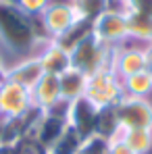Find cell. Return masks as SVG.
Returning <instances> with one entry per match:
<instances>
[{"label":"cell","mask_w":152,"mask_h":154,"mask_svg":"<svg viewBox=\"0 0 152 154\" xmlns=\"http://www.w3.org/2000/svg\"><path fill=\"white\" fill-rule=\"evenodd\" d=\"M0 44L8 52L25 58L40 46L33 33V19L4 0L0 2Z\"/></svg>","instance_id":"obj_1"},{"label":"cell","mask_w":152,"mask_h":154,"mask_svg":"<svg viewBox=\"0 0 152 154\" xmlns=\"http://www.w3.org/2000/svg\"><path fill=\"white\" fill-rule=\"evenodd\" d=\"M115 48L117 46H106L96 35L90 33L85 40H81L71 50V67L79 69L88 77L102 71V69H110Z\"/></svg>","instance_id":"obj_2"},{"label":"cell","mask_w":152,"mask_h":154,"mask_svg":"<svg viewBox=\"0 0 152 154\" xmlns=\"http://www.w3.org/2000/svg\"><path fill=\"white\" fill-rule=\"evenodd\" d=\"M123 96H125L123 79L113 69H102V71L88 77L85 98L94 106H98V108L100 106H117Z\"/></svg>","instance_id":"obj_3"},{"label":"cell","mask_w":152,"mask_h":154,"mask_svg":"<svg viewBox=\"0 0 152 154\" xmlns=\"http://www.w3.org/2000/svg\"><path fill=\"white\" fill-rule=\"evenodd\" d=\"M69 102L65 100H58L56 104H52L50 108H46L42 112V119L38 121V125L33 129L31 137L44 148V150H50L52 146L58 142V137L69 129Z\"/></svg>","instance_id":"obj_4"},{"label":"cell","mask_w":152,"mask_h":154,"mask_svg":"<svg viewBox=\"0 0 152 154\" xmlns=\"http://www.w3.org/2000/svg\"><path fill=\"white\" fill-rule=\"evenodd\" d=\"M115 108L123 129H152V104L146 98L123 96Z\"/></svg>","instance_id":"obj_5"},{"label":"cell","mask_w":152,"mask_h":154,"mask_svg":"<svg viewBox=\"0 0 152 154\" xmlns=\"http://www.w3.org/2000/svg\"><path fill=\"white\" fill-rule=\"evenodd\" d=\"M40 19L46 27V31L50 33V38L56 40L58 35H63L73 25L79 17H77L71 0H50V4L40 13Z\"/></svg>","instance_id":"obj_6"},{"label":"cell","mask_w":152,"mask_h":154,"mask_svg":"<svg viewBox=\"0 0 152 154\" xmlns=\"http://www.w3.org/2000/svg\"><path fill=\"white\" fill-rule=\"evenodd\" d=\"M92 35H96L106 46H121V42L129 40L125 15L115 13V11H104L100 17L94 19Z\"/></svg>","instance_id":"obj_7"},{"label":"cell","mask_w":152,"mask_h":154,"mask_svg":"<svg viewBox=\"0 0 152 154\" xmlns=\"http://www.w3.org/2000/svg\"><path fill=\"white\" fill-rule=\"evenodd\" d=\"M31 106V92L25 90L19 83H13L4 79L0 83V117L11 119V117H21L27 108Z\"/></svg>","instance_id":"obj_8"},{"label":"cell","mask_w":152,"mask_h":154,"mask_svg":"<svg viewBox=\"0 0 152 154\" xmlns=\"http://www.w3.org/2000/svg\"><path fill=\"white\" fill-rule=\"evenodd\" d=\"M96 115H98V106L90 102L85 96L77 98L73 102H69V127L77 131V135L81 140L96 135Z\"/></svg>","instance_id":"obj_9"},{"label":"cell","mask_w":152,"mask_h":154,"mask_svg":"<svg viewBox=\"0 0 152 154\" xmlns=\"http://www.w3.org/2000/svg\"><path fill=\"white\" fill-rule=\"evenodd\" d=\"M110 69L121 77V79L133 75V73H140V71H146L148 69V52H146V48L117 46L115 48V54H113Z\"/></svg>","instance_id":"obj_10"},{"label":"cell","mask_w":152,"mask_h":154,"mask_svg":"<svg viewBox=\"0 0 152 154\" xmlns=\"http://www.w3.org/2000/svg\"><path fill=\"white\" fill-rule=\"evenodd\" d=\"M42 75H44V69H42L38 56H27L23 60L15 63L13 67H6V79L13 81V83L23 85L29 92H31V88L42 79Z\"/></svg>","instance_id":"obj_11"},{"label":"cell","mask_w":152,"mask_h":154,"mask_svg":"<svg viewBox=\"0 0 152 154\" xmlns=\"http://www.w3.org/2000/svg\"><path fill=\"white\" fill-rule=\"evenodd\" d=\"M40 65L44 69V73L48 75H63L67 69H71V52L65 50L63 46H58L56 42H50L46 46H42V52L38 54Z\"/></svg>","instance_id":"obj_12"},{"label":"cell","mask_w":152,"mask_h":154,"mask_svg":"<svg viewBox=\"0 0 152 154\" xmlns=\"http://www.w3.org/2000/svg\"><path fill=\"white\" fill-rule=\"evenodd\" d=\"M60 100V85H58V77L44 73L42 79L31 88V104L46 110L52 104Z\"/></svg>","instance_id":"obj_13"},{"label":"cell","mask_w":152,"mask_h":154,"mask_svg":"<svg viewBox=\"0 0 152 154\" xmlns=\"http://www.w3.org/2000/svg\"><path fill=\"white\" fill-rule=\"evenodd\" d=\"M58 85H60V100L73 102L77 98L85 96V85H88V75L81 73L79 69H67L63 75H58Z\"/></svg>","instance_id":"obj_14"},{"label":"cell","mask_w":152,"mask_h":154,"mask_svg":"<svg viewBox=\"0 0 152 154\" xmlns=\"http://www.w3.org/2000/svg\"><path fill=\"white\" fill-rule=\"evenodd\" d=\"M121 123L117 117V108L115 106H100L98 115H96V135L106 137L108 142L113 137H117V133L121 131Z\"/></svg>","instance_id":"obj_15"},{"label":"cell","mask_w":152,"mask_h":154,"mask_svg":"<svg viewBox=\"0 0 152 154\" xmlns=\"http://www.w3.org/2000/svg\"><path fill=\"white\" fill-rule=\"evenodd\" d=\"M92 25H94V21H90V19H77L75 23L69 27L63 35H58L54 42H56L58 46H63L65 50L71 52L81 40H85V38L92 33Z\"/></svg>","instance_id":"obj_16"},{"label":"cell","mask_w":152,"mask_h":154,"mask_svg":"<svg viewBox=\"0 0 152 154\" xmlns=\"http://www.w3.org/2000/svg\"><path fill=\"white\" fill-rule=\"evenodd\" d=\"M127 33L129 40H138V42H148L152 44V17L148 15H138V13H127Z\"/></svg>","instance_id":"obj_17"},{"label":"cell","mask_w":152,"mask_h":154,"mask_svg":"<svg viewBox=\"0 0 152 154\" xmlns=\"http://www.w3.org/2000/svg\"><path fill=\"white\" fill-rule=\"evenodd\" d=\"M123 92L131 98H146L152 92V75L150 71H140L123 79Z\"/></svg>","instance_id":"obj_18"},{"label":"cell","mask_w":152,"mask_h":154,"mask_svg":"<svg viewBox=\"0 0 152 154\" xmlns=\"http://www.w3.org/2000/svg\"><path fill=\"white\" fill-rule=\"evenodd\" d=\"M123 142L135 154H146L152 150V129H125Z\"/></svg>","instance_id":"obj_19"},{"label":"cell","mask_w":152,"mask_h":154,"mask_svg":"<svg viewBox=\"0 0 152 154\" xmlns=\"http://www.w3.org/2000/svg\"><path fill=\"white\" fill-rule=\"evenodd\" d=\"M81 137L77 135V131L69 127L60 137H58V142L52 146L48 154H79V148H81Z\"/></svg>","instance_id":"obj_20"},{"label":"cell","mask_w":152,"mask_h":154,"mask_svg":"<svg viewBox=\"0 0 152 154\" xmlns=\"http://www.w3.org/2000/svg\"><path fill=\"white\" fill-rule=\"evenodd\" d=\"M79 19H90L94 21L106 11V0H71Z\"/></svg>","instance_id":"obj_21"},{"label":"cell","mask_w":152,"mask_h":154,"mask_svg":"<svg viewBox=\"0 0 152 154\" xmlns=\"http://www.w3.org/2000/svg\"><path fill=\"white\" fill-rule=\"evenodd\" d=\"M110 148V142L102 135H92V137H85L81 142V148L79 154H108Z\"/></svg>","instance_id":"obj_22"},{"label":"cell","mask_w":152,"mask_h":154,"mask_svg":"<svg viewBox=\"0 0 152 154\" xmlns=\"http://www.w3.org/2000/svg\"><path fill=\"white\" fill-rule=\"evenodd\" d=\"M4 2L15 4L17 8H21L25 15H29V17L40 15V13H42V11L50 4V0H4Z\"/></svg>","instance_id":"obj_23"},{"label":"cell","mask_w":152,"mask_h":154,"mask_svg":"<svg viewBox=\"0 0 152 154\" xmlns=\"http://www.w3.org/2000/svg\"><path fill=\"white\" fill-rule=\"evenodd\" d=\"M127 13L152 17V0H127Z\"/></svg>","instance_id":"obj_24"},{"label":"cell","mask_w":152,"mask_h":154,"mask_svg":"<svg viewBox=\"0 0 152 154\" xmlns=\"http://www.w3.org/2000/svg\"><path fill=\"white\" fill-rule=\"evenodd\" d=\"M108 154H135V152H131V148L123 142V137H117V140H110Z\"/></svg>","instance_id":"obj_25"},{"label":"cell","mask_w":152,"mask_h":154,"mask_svg":"<svg viewBox=\"0 0 152 154\" xmlns=\"http://www.w3.org/2000/svg\"><path fill=\"white\" fill-rule=\"evenodd\" d=\"M0 154H17V146H15V144H4V142H0Z\"/></svg>","instance_id":"obj_26"},{"label":"cell","mask_w":152,"mask_h":154,"mask_svg":"<svg viewBox=\"0 0 152 154\" xmlns=\"http://www.w3.org/2000/svg\"><path fill=\"white\" fill-rule=\"evenodd\" d=\"M6 79V65L2 63V58H0V83Z\"/></svg>","instance_id":"obj_27"},{"label":"cell","mask_w":152,"mask_h":154,"mask_svg":"<svg viewBox=\"0 0 152 154\" xmlns=\"http://www.w3.org/2000/svg\"><path fill=\"white\" fill-rule=\"evenodd\" d=\"M146 52H148V71H150V75H152V44L146 48Z\"/></svg>","instance_id":"obj_28"},{"label":"cell","mask_w":152,"mask_h":154,"mask_svg":"<svg viewBox=\"0 0 152 154\" xmlns=\"http://www.w3.org/2000/svg\"><path fill=\"white\" fill-rule=\"evenodd\" d=\"M0 2H2V0H0Z\"/></svg>","instance_id":"obj_29"}]
</instances>
